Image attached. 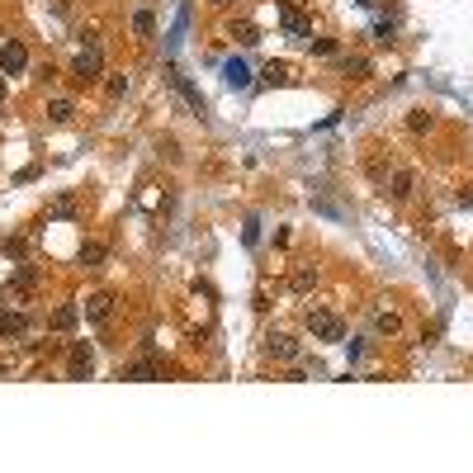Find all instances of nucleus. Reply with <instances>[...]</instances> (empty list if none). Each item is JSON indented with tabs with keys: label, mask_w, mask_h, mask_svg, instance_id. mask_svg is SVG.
<instances>
[{
	"label": "nucleus",
	"mask_w": 473,
	"mask_h": 473,
	"mask_svg": "<svg viewBox=\"0 0 473 473\" xmlns=\"http://www.w3.org/2000/svg\"><path fill=\"white\" fill-rule=\"evenodd\" d=\"M308 332H313L317 341H345V322L336 313H327V308H308Z\"/></svg>",
	"instance_id": "f257e3e1"
},
{
	"label": "nucleus",
	"mask_w": 473,
	"mask_h": 473,
	"mask_svg": "<svg viewBox=\"0 0 473 473\" xmlns=\"http://www.w3.org/2000/svg\"><path fill=\"white\" fill-rule=\"evenodd\" d=\"M76 80H100V71H105V53H100V38L95 43H85L80 48V57H76Z\"/></svg>",
	"instance_id": "f03ea898"
},
{
	"label": "nucleus",
	"mask_w": 473,
	"mask_h": 473,
	"mask_svg": "<svg viewBox=\"0 0 473 473\" xmlns=\"http://www.w3.org/2000/svg\"><path fill=\"white\" fill-rule=\"evenodd\" d=\"M95 374V350L85 341H71V350H67V379H90Z\"/></svg>",
	"instance_id": "7ed1b4c3"
},
{
	"label": "nucleus",
	"mask_w": 473,
	"mask_h": 473,
	"mask_svg": "<svg viewBox=\"0 0 473 473\" xmlns=\"http://www.w3.org/2000/svg\"><path fill=\"white\" fill-rule=\"evenodd\" d=\"M33 332V317L28 313H10V303H0V336L5 341H19V336H28Z\"/></svg>",
	"instance_id": "20e7f679"
},
{
	"label": "nucleus",
	"mask_w": 473,
	"mask_h": 473,
	"mask_svg": "<svg viewBox=\"0 0 473 473\" xmlns=\"http://www.w3.org/2000/svg\"><path fill=\"white\" fill-rule=\"evenodd\" d=\"M166 76H171V85H175V90H180V95H184V105L194 109V114H199V119H209V100H204V95H199V85H189V76H180V71H175V67H171V71H166Z\"/></svg>",
	"instance_id": "39448f33"
},
{
	"label": "nucleus",
	"mask_w": 473,
	"mask_h": 473,
	"mask_svg": "<svg viewBox=\"0 0 473 473\" xmlns=\"http://www.w3.org/2000/svg\"><path fill=\"white\" fill-rule=\"evenodd\" d=\"M265 355L280 360V365H293V360H298V341L284 336V332H270V336H265Z\"/></svg>",
	"instance_id": "423d86ee"
},
{
	"label": "nucleus",
	"mask_w": 473,
	"mask_h": 473,
	"mask_svg": "<svg viewBox=\"0 0 473 473\" xmlns=\"http://www.w3.org/2000/svg\"><path fill=\"white\" fill-rule=\"evenodd\" d=\"M24 67H28V53H24V43H19V38H10V43L0 48V71H5V76H19Z\"/></svg>",
	"instance_id": "0eeeda50"
},
{
	"label": "nucleus",
	"mask_w": 473,
	"mask_h": 473,
	"mask_svg": "<svg viewBox=\"0 0 473 473\" xmlns=\"http://www.w3.org/2000/svg\"><path fill=\"white\" fill-rule=\"evenodd\" d=\"M223 80H227V90H246V85H251V67H246L241 57H227V62H223Z\"/></svg>",
	"instance_id": "6e6552de"
},
{
	"label": "nucleus",
	"mask_w": 473,
	"mask_h": 473,
	"mask_svg": "<svg viewBox=\"0 0 473 473\" xmlns=\"http://www.w3.org/2000/svg\"><path fill=\"white\" fill-rule=\"evenodd\" d=\"M80 313H85V322H109V313H114V293H90Z\"/></svg>",
	"instance_id": "1a4fd4ad"
},
{
	"label": "nucleus",
	"mask_w": 473,
	"mask_h": 473,
	"mask_svg": "<svg viewBox=\"0 0 473 473\" xmlns=\"http://www.w3.org/2000/svg\"><path fill=\"white\" fill-rule=\"evenodd\" d=\"M280 24H284V33H293V38H313V28H308V19L298 15V10H280Z\"/></svg>",
	"instance_id": "9d476101"
},
{
	"label": "nucleus",
	"mask_w": 473,
	"mask_h": 473,
	"mask_svg": "<svg viewBox=\"0 0 473 473\" xmlns=\"http://www.w3.org/2000/svg\"><path fill=\"white\" fill-rule=\"evenodd\" d=\"M123 379H132V384H147V379H161V369L152 365V360H132V365H123Z\"/></svg>",
	"instance_id": "9b49d317"
},
{
	"label": "nucleus",
	"mask_w": 473,
	"mask_h": 473,
	"mask_svg": "<svg viewBox=\"0 0 473 473\" xmlns=\"http://www.w3.org/2000/svg\"><path fill=\"white\" fill-rule=\"evenodd\" d=\"M105 256H109V251L100 246V241H85V246L76 251V261L85 265V270H100V265H105Z\"/></svg>",
	"instance_id": "f8f14e48"
},
{
	"label": "nucleus",
	"mask_w": 473,
	"mask_h": 473,
	"mask_svg": "<svg viewBox=\"0 0 473 473\" xmlns=\"http://www.w3.org/2000/svg\"><path fill=\"white\" fill-rule=\"evenodd\" d=\"M80 213V204H76V194L67 189V194H57L53 199V209H48V218H76Z\"/></svg>",
	"instance_id": "ddd939ff"
},
{
	"label": "nucleus",
	"mask_w": 473,
	"mask_h": 473,
	"mask_svg": "<svg viewBox=\"0 0 473 473\" xmlns=\"http://www.w3.org/2000/svg\"><path fill=\"white\" fill-rule=\"evenodd\" d=\"M76 322H80V308L76 303H62V308L53 313V332H71Z\"/></svg>",
	"instance_id": "4468645a"
},
{
	"label": "nucleus",
	"mask_w": 473,
	"mask_h": 473,
	"mask_svg": "<svg viewBox=\"0 0 473 473\" xmlns=\"http://www.w3.org/2000/svg\"><path fill=\"white\" fill-rule=\"evenodd\" d=\"M232 38L241 43V48H256V43H261V28L251 24V19H237V24H232Z\"/></svg>",
	"instance_id": "2eb2a0df"
},
{
	"label": "nucleus",
	"mask_w": 473,
	"mask_h": 473,
	"mask_svg": "<svg viewBox=\"0 0 473 473\" xmlns=\"http://www.w3.org/2000/svg\"><path fill=\"white\" fill-rule=\"evenodd\" d=\"M48 119H53V123H71V119H76V105H71V100H53V105H48Z\"/></svg>",
	"instance_id": "dca6fc26"
},
{
	"label": "nucleus",
	"mask_w": 473,
	"mask_h": 473,
	"mask_svg": "<svg viewBox=\"0 0 473 473\" xmlns=\"http://www.w3.org/2000/svg\"><path fill=\"white\" fill-rule=\"evenodd\" d=\"M388 194H393V199H407V194H412V171H393V180H388Z\"/></svg>",
	"instance_id": "f3484780"
},
{
	"label": "nucleus",
	"mask_w": 473,
	"mask_h": 473,
	"mask_svg": "<svg viewBox=\"0 0 473 473\" xmlns=\"http://www.w3.org/2000/svg\"><path fill=\"white\" fill-rule=\"evenodd\" d=\"M132 33L152 38V33H157V15H152V10H137V15H132Z\"/></svg>",
	"instance_id": "a211bd4d"
},
{
	"label": "nucleus",
	"mask_w": 473,
	"mask_h": 473,
	"mask_svg": "<svg viewBox=\"0 0 473 473\" xmlns=\"http://www.w3.org/2000/svg\"><path fill=\"white\" fill-rule=\"evenodd\" d=\"M261 80L265 85H284V80H289V62H270V67L261 71Z\"/></svg>",
	"instance_id": "6ab92c4d"
},
{
	"label": "nucleus",
	"mask_w": 473,
	"mask_h": 473,
	"mask_svg": "<svg viewBox=\"0 0 473 473\" xmlns=\"http://www.w3.org/2000/svg\"><path fill=\"white\" fill-rule=\"evenodd\" d=\"M341 71H345V76H365V71H369V57H350V53H345L341 57Z\"/></svg>",
	"instance_id": "aec40b11"
},
{
	"label": "nucleus",
	"mask_w": 473,
	"mask_h": 473,
	"mask_svg": "<svg viewBox=\"0 0 473 473\" xmlns=\"http://www.w3.org/2000/svg\"><path fill=\"white\" fill-rule=\"evenodd\" d=\"M374 327H379L384 336H397V327H402V322H397V313H374Z\"/></svg>",
	"instance_id": "412c9836"
},
{
	"label": "nucleus",
	"mask_w": 473,
	"mask_h": 473,
	"mask_svg": "<svg viewBox=\"0 0 473 473\" xmlns=\"http://www.w3.org/2000/svg\"><path fill=\"white\" fill-rule=\"evenodd\" d=\"M289 284H293L298 293H303V289H313V284H317V270H308V265H303V270H293V280H289Z\"/></svg>",
	"instance_id": "4be33fe9"
},
{
	"label": "nucleus",
	"mask_w": 473,
	"mask_h": 473,
	"mask_svg": "<svg viewBox=\"0 0 473 473\" xmlns=\"http://www.w3.org/2000/svg\"><path fill=\"white\" fill-rule=\"evenodd\" d=\"M0 251H5L10 261H19V256H24L28 246H24V237H5V241H0Z\"/></svg>",
	"instance_id": "5701e85b"
},
{
	"label": "nucleus",
	"mask_w": 473,
	"mask_h": 473,
	"mask_svg": "<svg viewBox=\"0 0 473 473\" xmlns=\"http://www.w3.org/2000/svg\"><path fill=\"white\" fill-rule=\"evenodd\" d=\"M241 241H246V246H256V241H261V218H256V213L246 218V227H241Z\"/></svg>",
	"instance_id": "b1692460"
},
{
	"label": "nucleus",
	"mask_w": 473,
	"mask_h": 473,
	"mask_svg": "<svg viewBox=\"0 0 473 473\" xmlns=\"http://www.w3.org/2000/svg\"><path fill=\"white\" fill-rule=\"evenodd\" d=\"M308 48L317 57H336V38H308Z\"/></svg>",
	"instance_id": "393cba45"
},
{
	"label": "nucleus",
	"mask_w": 473,
	"mask_h": 473,
	"mask_svg": "<svg viewBox=\"0 0 473 473\" xmlns=\"http://www.w3.org/2000/svg\"><path fill=\"white\" fill-rule=\"evenodd\" d=\"M105 95H109V100L128 95V76H109V80H105Z\"/></svg>",
	"instance_id": "a878e982"
},
{
	"label": "nucleus",
	"mask_w": 473,
	"mask_h": 473,
	"mask_svg": "<svg viewBox=\"0 0 473 473\" xmlns=\"http://www.w3.org/2000/svg\"><path fill=\"white\" fill-rule=\"evenodd\" d=\"M407 128H412V132H426V128H431V114H426V109H412V114H407Z\"/></svg>",
	"instance_id": "bb28decb"
},
{
	"label": "nucleus",
	"mask_w": 473,
	"mask_h": 473,
	"mask_svg": "<svg viewBox=\"0 0 473 473\" xmlns=\"http://www.w3.org/2000/svg\"><path fill=\"white\" fill-rule=\"evenodd\" d=\"M374 38L388 43V38H393V19H379V24H374Z\"/></svg>",
	"instance_id": "cd10ccee"
},
{
	"label": "nucleus",
	"mask_w": 473,
	"mask_h": 473,
	"mask_svg": "<svg viewBox=\"0 0 473 473\" xmlns=\"http://www.w3.org/2000/svg\"><path fill=\"white\" fill-rule=\"evenodd\" d=\"M161 152H166V161H180V147H175V137H161Z\"/></svg>",
	"instance_id": "c85d7f7f"
},
{
	"label": "nucleus",
	"mask_w": 473,
	"mask_h": 473,
	"mask_svg": "<svg viewBox=\"0 0 473 473\" xmlns=\"http://www.w3.org/2000/svg\"><path fill=\"white\" fill-rule=\"evenodd\" d=\"M28 180H38V166H24V171L15 175V184H28Z\"/></svg>",
	"instance_id": "c756f323"
},
{
	"label": "nucleus",
	"mask_w": 473,
	"mask_h": 473,
	"mask_svg": "<svg viewBox=\"0 0 473 473\" xmlns=\"http://www.w3.org/2000/svg\"><path fill=\"white\" fill-rule=\"evenodd\" d=\"M209 5H213V10H227V5H232V0H209Z\"/></svg>",
	"instance_id": "7c9ffc66"
},
{
	"label": "nucleus",
	"mask_w": 473,
	"mask_h": 473,
	"mask_svg": "<svg viewBox=\"0 0 473 473\" xmlns=\"http://www.w3.org/2000/svg\"><path fill=\"white\" fill-rule=\"evenodd\" d=\"M0 105H5V76H0Z\"/></svg>",
	"instance_id": "2f4dec72"
},
{
	"label": "nucleus",
	"mask_w": 473,
	"mask_h": 473,
	"mask_svg": "<svg viewBox=\"0 0 473 473\" xmlns=\"http://www.w3.org/2000/svg\"><path fill=\"white\" fill-rule=\"evenodd\" d=\"M0 374H5V365H0Z\"/></svg>",
	"instance_id": "473e14b6"
}]
</instances>
